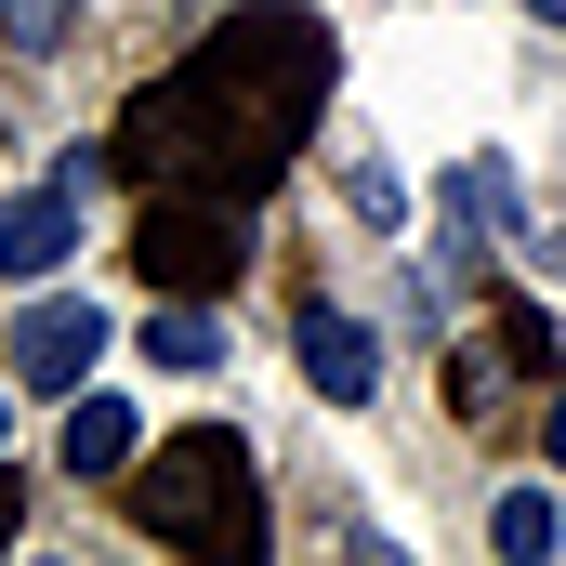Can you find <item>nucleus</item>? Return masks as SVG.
<instances>
[{"label": "nucleus", "instance_id": "obj_11", "mask_svg": "<svg viewBox=\"0 0 566 566\" xmlns=\"http://www.w3.org/2000/svg\"><path fill=\"white\" fill-rule=\"evenodd\" d=\"M66 27H80V0H0V40L13 53H66Z\"/></svg>", "mask_w": 566, "mask_h": 566}, {"label": "nucleus", "instance_id": "obj_6", "mask_svg": "<svg viewBox=\"0 0 566 566\" xmlns=\"http://www.w3.org/2000/svg\"><path fill=\"white\" fill-rule=\"evenodd\" d=\"M514 369H554V329H541V316H527V303H514V316H501V329H488V343H461V369H448V396H461V409H474V422H488V409H501V396H514Z\"/></svg>", "mask_w": 566, "mask_h": 566}, {"label": "nucleus", "instance_id": "obj_14", "mask_svg": "<svg viewBox=\"0 0 566 566\" xmlns=\"http://www.w3.org/2000/svg\"><path fill=\"white\" fill-rule=\"evenodd\" d=\"M527 13H541V27H566V0H527Z\"/></svg>", "mask_w": 566, "mask_h": 566}, {"label": "nucleus", "instance_id": "obj_7", "mask_svg": "<svg viewBox=\"0 0 566 566\" xmlns=\"http://www.w3.org/2000/svg\"><path fill=\"white\" fill-rule=\"evenodd\" d=\"M290 343H303V382H316L329 409H356V396L382 382V343H369L356 316H329V303H303V329H290Z\"/></svg>", "mask_w": 566, "mask_h": 566}, {"label": "nucleus", "instance_id": "obj_4", "mask_svg": "<svg viewBox=\"0 0 566 566\" xmlns=\"http://www.w3.org/2000/svg\"><path fill=\"white\" fill-rule=\"evenodd\" d=\"M0 356H13V382H27V396H80V382H93V356H106V316H93V303H40V316H13V343H0Z\"/></svg>", "mask_w": 566, "mask_h": 566}, {"label": "nucleus", "instance_id": "obj_10", "mask_svg": "<svg viewBox=\"0 0 566 566\" xmlns=\"http://www.w3.org/2000/svg\"><path fill=\"white\" fill-rule=\"evenodd\" d=\"M488 541H501L514 566H527V554H554V501H541V488H501V514H488Z\"/></svg>", "mask_w": 566, "mask_h": 566}, {"label": "nucleus", "instance_id": "obj_9", "mask_svg": "<svg viewBox=\"0 0 566 566\" xmlns=\"http://www.w3.org/2000/svg\"><path fill=\"white\" fill-rule=\"evenodd\" d=\"M145 356H158V369H211V356H224V329H211L198 303H171V316H145Z\"/></svg>", "mask_w": 566, "mask_h": 566}, {"label": "nucleus", "instance_id": "obj_13", "mask_svg": "<svg viewBox=\"0 0 566 566\" xmlns=\"http://www.w3.org/2000/svg\"><path fill=\"white\" fill-rule=\"evenodd\" d=\"M541 448H554V461H566V396H554V422H541Z\"/></svg>", "mask_w": 566, "mask_h": 566}, {"label": "nucleus", "instance_id": "obj_8", "mask_svg": "<svg viewBox=\"0 0 566 566\" xmlns=\"http://www.w3.org/2000/svg\"><path fill=\"white\" fill-rule=\"evenodd\" d=\"M133 448H145V422H133V409H119V396H80V409H66V461H80L93 488H106V474H119Z\"/></svg>", "mask_w": 566, "mask_h": 566}, {"label": "nucleus", "instance_id": "obj_12", "mask_svg": "<svg viewBox=\"0 0 566 566\" xmlns=\"http://www.w3.org/2000/svg\"><path fill=\"white\" fill-rule=\"evenodd\" d=\"M13 527H27V488H13V474H0V541H13Z\"/></svg>", "mask_w": 566, "mask_h": 566}, {"label": "nucleus", "instance_id": "obj_2", "mask_svg": "<svg viewBox=\"0 0 566 566\" xmlns=\"http://www.w3.org/2000/svg\"><path fill=\"white\" fill-rule=\"evenodd\" d=\"M133 527L145 541H171V554H224L251 566L264 554V474H251V448L238 434H171L158 461H133Z\"/></svg>", "mask_w": 566, "mask_h": 566}, {"label": "nucleus", "instance_id": "obj_5", "mask_svg": "<svg viewBox=\"0 0 566 566\" xmlns=\"http://www.w3.org/2000/svg\"><path fill=\"white\" fill-rule=\"evenodd\" d=\"M80 251V185L53 171V185H27V198H0V277H53Z\"/></svg>", "mask_w": 566, "mask_h": 566}, {"label": "nucleus", "instance_id": "obj_3", "mask_svg": "<svg viewBox=\"0 0 566 566\" xmlns=\"http://www.w3.org/2000/svg\"><path fill=\"white\" fill-rule=\"evenodd\" d=\"M133 264H145V290H171V303H224V290L251 277V198L158 185L145 224H133Z\"/></svg>", "mask_w": 566, "mask_h": 566}, {"label": "nucleus", "instance_id": "obj_1", "mask_svg": "<svg viewBox=\"0 0 566 566\" xmlns=\"http://www.w3.org/2000/svg\"><path fill=\"white\" fill-rule=\"evenodd\" d=\"M329 80H343V53H329L316 13H238V27H211L171 80H145L133 106H119V145H106V158L145 171V185L264 198L290 158H303Z\"/></svg>", "mask_w": 566, "mask_h": 566}]
</instances>
